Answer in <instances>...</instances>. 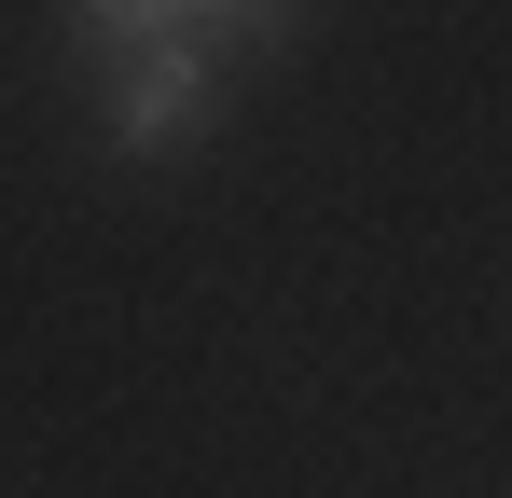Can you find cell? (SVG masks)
<instances>
[{
	"instance_id": "obj_2",
	"label": "cell",
	"mask_w": 512,
	"mask_h": 498,
	"mask_svg": "<svg viewBox=\"0 0 512 498\" xmlns=\"http://www.w3.org/2000/svg\"><path fill=\"white\" fill-rule=\"evenodd\" d=\"M56 28L84 56H139V42H194V56H263L305 28V0H56Z\"/></svg>"
},
{
	"instance_id": "obj_1",
	"label": "cell",
	"mask_w": 512,
	"mask_h": 498,
	"mask_svg": "<svg viewBox=\"0 0 512 498\" xmlns=\"http://www.w3.org/2000/svg\"><path fill=\"white\" fill-rule=\"evenodd\" d=\"M97 125H111V153H194L222 125V56H194V42L97 56Z\"/></svg>"
}]
</instances>
